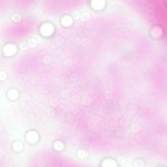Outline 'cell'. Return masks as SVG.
Listing matches in <instances>:
<instances>
[{"mask_svg": "<svg viewBox=\"0 0 167 167\" xmlns=\"http://www.w3.org/2000/svg\"><path fill=\"white\" fill-rule=\"evenodd\" d=\"M54 31L53 26L49 23L44 24L41 27L40 32L44 36H50L53 34Z\"/></svg>", "mask_w": 167, "mask_h": 167, "instance_id": "cell-1", "label": "cell"}, {"mask_svg": "<svg viewBox=\"0 0 167 167\" xmlns=\"http://www.w3.org/2000/svg\"><path fill=\"white\" fill-rule=\"evenodd\" d=\"M16 46L12 44L6 45L3 48V51L6 56L10 57L14 55L16 52Z\"/></svg>", "mask_w": 167, "mask_h": 167, "instance_id": "cell-2", "label": "cell"}, {"mask_svg": "<svg viewBox=\"0 0 167 167\" xmlns=\"http://www.w3.org/2000/svg\"><path fill=\"white\" fill-rule=\"evenodd\" d=\"M73 20L70 16L66 15L64 16L62 18L61 23L62 25L65 27H69L73 24Z\"/></svg>", "mask_w": 167, "mask_h": 167, "instance_id": "cell-3", "label": "cell"}, {"mask_svg": "<svg viewBox=\"0 0 167 167\" xmlns=\"http://www.w3.org/2000/svg\"><path fill=\"white\" fill-rule=\"evenodd\" d=\"M104 3L100 0H93L91 2L92 7L95 10H99L102 8Z\"/></svg>", "mask_w": 167, "mask_h": 167, "instance_id": "cell-4", "label": "cell"}, {"mask_svg": "<svg viewBox=\"0 0 167 167\" xmlns=\"http://www.w3.org/2000/svg\"><path fill=\"white\" fill-rule=\"evenodd\" d=\"M92 102L91 98L88 96L84 97L81 100L82 104L84 106H89L91 104Z\"/></svg>", "mask_w": 167, "mask_h": 167, "instance_id": "cell-5", "label": "cell"}, {"mask_svg": "<svg viewBox=\"0 0 167 167\" xmlns=\"http://www.w3.org/2000/svg\"><path fill=\"white\" fill-rule=\"evenodd\" d=\"M13 148L15 151L17 152L21 151L23 149L22 144L20 142H16L13 145Z\"/></svg>", "mask_w": 167, "mask_h": 167, "instance_id": "cell-6", "label": "cell"}, {"mask_svg": "<svg viewBox=\"0 0 167 167\" xmlns=\"http://www.w3.org/2000/svg\"><path fill=\"white\" fill-rule=\"evenodd\" d=\"M46 113L49 116L53 117L55 114V110L53 108H49L47 110Z\"/></svg>", "mask_w": 167, "mask_h": 167, "instance_id": "cell-7", "label": "cell"}, {"mask_svg": "<svg viewBox=\"0 0 167 167\" xmlns=\"http://www.w3.org/2000/svg\"><path fill=\"white\" fill-rule=\"evenodd\" d=\"M60 94L61 97L63 98H67L69 95V91L67 89L61 90Z\"/></svg>", "mask_w": 167, "mask_h": 167, "instance_id": "cell-8", "label": "cell"}, {"mask_svg": "<svg viewBox=\"0 0 167 167\" xmlns=\"http://www.w3.org/2000/svg\"><path fill=\"white\" fill-rule=\"evenodd\" d=\"M50 105L53 107H56L58 106L59 102L58 100L57 99L55 98H52L50 100Z\"/></svg>", "mask_w": 167, "mask_h": 167, "instance_id": "cell-9", "label": "cell"}, {"mask_svg": "<svg viewBox=\"0 0 167 167\" xmlns=\"http://www.w3.org/2000/svg\"><path fill=\"white\" fill-rule=\"evenodd\" d=\"M90 17V16L89 14L87 13H84L81 16V19L83 21L86 22L88 20Z\"/></svg>", "mask_w": 167, "mask_h": 167, "instance_id": "cell-10", "label": "cell"}, {"mask_svg": "<svg viewBox=\"0 0 167 167\" xmlns=\"http://www.w3.org/2000/svg\"><path fill=\"white\" fill-rule=\"evenodd\" d=\"M41 91L44 94H47L50 91L49 87L48 86L46 85H44L41 88Z\"/></svg>", "mask_w": 167, "mask_h": 167, "instance_id": "cell-11", "label": "cell"}, {"mask_svg": "<svg viewBox=\"0 0 167 167\" xmlns=\"http://www.w3.org/2000/svg\"><path fill=\"white\" fill-rule=\"evenodd\" d=\"M72 101L75 104H78L80 102V98L79 96L75 95L73 96L72 98Z\"/></svg>", "mask_w": 167, "mask_h": 167, "instance_id": "cell-12", "label": "cell"}, {"mask_svg": "<svg viewBox=\"0 0 167 167\" xmlns=\"http://www.w3.org/2000/svg\"><path fill=\"white\" fill-rule=\"evenodd\" d=\"M38 19L40 20H43L46 18V15L42 12H40L37 15Z\"/></svg>", "mask_w": 167, "mask_h": 167, "instance_id": "cell-13", "label": "cell"}, {"mask_svg": "<svg viewBox=\"0 0 167 167\" xmlns=\"http://www.w3.org/2000/svg\"><path fill=\"white\" fill-rule=\"evenodd\" d=\"M37 43L33 39H32L29 41V46L31 47H34L36 46Z\"/></svg>", "mask_w": 167, "mask_h": 167, "instance_id": "cell-14", "label": "cell"}, {"mask_svg": "<svg viewBox=\"0 0 167 167\" xmlns=\"http://www.w3.org/2000/svg\"><path fill=\"white\" fill-rule=\"evenodd\" d=\"M72 15L73 18L75 19H77L79 17L80 14L79 12L77 11H75L72 13Z\"/></svg>", "mask_w": 167, "mask_h": 167, "instance_id": "cell-15", "label": "cell"}, {"mask_svg": "<svg viewBox=\"0 0 167 167\" xmlns=\"http://www.w3.org/2000/svg\"><path fill=\"white\" fill-rule=\"evenodd\" d=\"M71 111L73 113L76 114L79 112V109L78 107L76 106H75L72 107Z\"/></svg>", "mask_w": 167, "mask_h": 167, "instance_id": "cell-16", "label": "cell"}, {"mask_svg": "<svg viewBox=\"0 0 167 167\" xmlns=\"http://www.w3.org/2000/svg\"><path fill=\"white\" fill-rule=\"evenodd\" d=\"M48 100V97L46 95H42L40 97V101L43 103L47 102Z\"/></svg>", "mask_w": 167, "mask_h": 167, "instance_id": "cell-17", "label": "cell"}, {"mask_svg": "<svg viewBox=\"0 0 167 167\" xmlns=\"http://www.w3.org/2000/svg\"><path fill=\"white\" fill-rule=\"evenodd\" d=\"M67 121L69 122H72L74 120V116L71 114H69L67 115L66 117Z\"/></svg>", "mask_w": 167, "mask_h": 167, "instance_id": "cell-18", "label": "cell"}, {"mask_svg": "<svg viewBox=\"0 0 167 167\" xmlns=\"http://www.w3.org/2000/svg\"><path fill=\"white\" fill-rule=\"evenodd\" d=\"M78 76L76 74H73L71 76V79L72 81L73 82H76L77 80Z\"/></svg>", "mask_w": 167, "mask_h": 167, "instance_id": "cell-19", "label": "cell"}, {"mask_svg": "<svg viewBox=\"0 0 167 167\" xmlns=\"http://www.w3.org/2000/svg\"><path fill=\"white\" fill-rule=\"evenodd\" d=\"M61 73V71L59 69H57L55 70L54 71V74L56 76H59L60 75Z\"/></svg>", "mask_w": 167, "mask_h": 167, "instance_id": "cell-20", "label": "cell"}, {"mask_svg": "<svg viewBox=\"0 0 167 167\" xmlns=\"http://www.w3.org/2000/svg\"><path fill=\"white\" fill-rule=\"evenodd\" d=\"M51 89L52 93H56L58 91V89L57 88V87L55 86H52Z\"/></svg>", "mask_w": 167, "mask_h": 167, "instance_id": "cell-21", "label": "cell"}, {"mask_svg": "<svg viewBox=\"0 0 167 167\" xmlns=\"http://www.w3.org/2000/svg\"><path fill=\"white\" fill-rule=\"evenodd\" d=\"M88 125L89 127L91 128L93 127L94 125H95V124L94 122L93 121L91 120L89 121L88 123Z\"/></svg>", "mask_w": 167, "mask_h": 167, "instance_id": "cell-22", "label": "cell"}, {"mask_svg": "<svg viewBox=\"0 0 167 167\" xmlns=\"http://www.w3.org/2000/svg\"><path fill=\"white\" fill-rule=\"evenodd\" d=\"M55 86L56 87H60L61 84V82L59 80H56L54 82Z\"/></svg>", "mask_w": 167, "mask_h": 167, "instance_id": "cell-23", "label": "cell"}, {"mask_svg": "<svg viewBox=\"0 0 167 167\" xmlns=\"http://www.w3.org/2000/svg\"><path fill=\"white\" fill-rule=\"evenodd\" d=\"M66 87V89L69 91L72 90L74 88V86L71 84H69L67 85Z\"/></svg>", "mask_w": 167, "mask_h": 167, "instance_id": "cell-24", "label": "cell"}, {"mask_svg": "<svg viewBox=\"0 0 167 167\" xmlns=\"http://www.w3.org/2000/svg\"><path fill=\"white\" fill-rule=\"evenodd\" d=\"M33 39L37 43L38 42L41 40V38L38 35H35Z\"/></svg>", "mask_w": 167, "mask_h": 167, "instance_id": "cell-25", "label": "cell"}, {"mask_svg": "<svg viewBox=\"0 0 167 167\" xmlns=\"http://www.w3.org/2000/svg\"><path fill=\"white\" fill-rule=\"evenodd\" d=\"M72 62L71 61H65L64 62V64L67 67H69L71 66Z\"/></svg>", "mask_w": 167, "mask_h": 167, "instance_id": "cell-26", "label": "cell"}, {"mask_svg": "<svg viewBox=\"0 0 167 167\" xmlns=\"http://www.w3.org/2000/svg\"><path fill=\"white\" fill-rule=\"evenodd\" d=\"M41 81V83L43 85H45L47 83V80L46 79V78H42Z\"/></svg>", "mask_w": 167, "mask_h": 167, "instance_id": "cell-27", "label": "cell"}]
</instances>
